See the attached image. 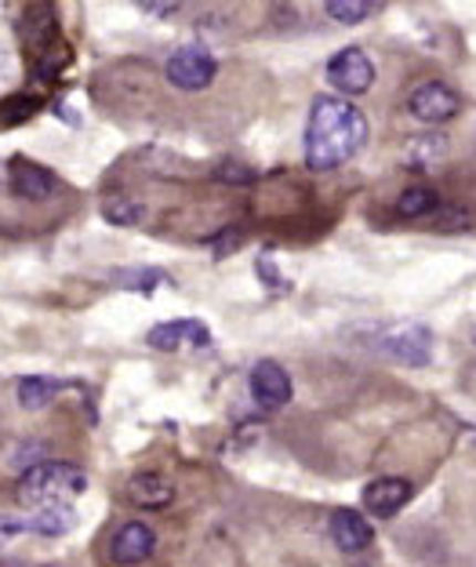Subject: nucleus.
Wrapping results in <instances>:
<instances>
[{
    "instance_id": "16",
    "label": "nucleus",
    "mask_w": 476,
    "mask_h": 567,
    "mask_svg": "<svg viewBox=\"0 0 476 567\" xmlns=\"http://www.w3.org/2000/svg\"><path fill=\"white\" fill-rule=\"evenodd\" d=\"M59 393H62V382L48 379V375H25V379H19V404L25 411L48 408Z\"/></svg>"
},
{
    "instance_id": "13",
    "label": "nucleus",
    "mask_w": 476,
    "mask_h": 567,
    "mask_svg": "<svg viewBox=\"0 0 476 567\" xmlns=\"http://www.w3.org/2000/svg\"><path fill=\"white\" fill-rule=\"evenodd\" d=\"M153 549H157V535H153V527L143 520L124 524L121 532L113 535V560L117 564H143L153 557Z\"/></svg>"
},
{
    "instance_id": "19",
    "label": "nucleus",
    "mask_w": 476,
    "mask_h": 567,
    "mask_svg": "<svg viewBox=\"0 0 476 567\" xmlns=\"http://www.w3.org/2000/svg\"><path fill=\"white\" fill-rule=\"evenodd\" d=\"M41 113V99L37 95H8L0 99V127H15Z\"/></svg>"
},
{
    "instance_id": "22",
    "label": "nucleus",
    "mask_w": 476,
    "mask_h": 567,
    "mask_svg": "<svg viewBox=\"0 0 476 567\" xmlns=\"http://www.w3.org/2000/svg\"><path fill=\"white\" fill-rule=\"evenodd\" d=\"M138 8L149 11V16H157V19H167L183 8V0H138Z\"/></svg>"
},
{
    "instance_id": "15",
    "label": "nucleus",
    "mask_w": 476,
    "mask_h": 567,
    "mask_svg": "<svg viewBox=\"0 0 476 567\" xmlns=\"http://www.w3.org/2000/svg\"><path fill=\"white\" fill-rule=\"evenodd\" d=\"M41 513L30 520V532L37 535H44V538H59V535H66L70 527H73V509L66 506V502H48V506H37Z\"/></svg>"
},
{
    "instance_id": "3",
    "label": "nucleus",
    "mask_w": 476,
    "mask_h": 567,
    "mask_svg": "<svg viewBox=\"0 0 476 567\" xmlns=\"http://www.w3.org/2000/svg\"><path fill=\"white\" fill-rule=\"evenodd\" d=\"M164 73H167V81L175 87H183V92H204V87L215 81L218 62L211 51H204L200 44H186L167 59Z\"/></svg>"
},
{
    "instance_id": "21",
    "label": "nucleus",
    "mask_w": 476,
    "mask_h": 567,
    "mask_svg": "<svg viewBox=\"0 0 476 567\" xmlns=\"http://www.w3.org/2000/svg\"><path fill=\"white\" fill-rule=\"evenodd\" d=\"M121 284L124 288H135V291H153L157 284H164V277L157 274V269H143V274H127Z\"/></svg>"
},
{
    "instance_id": "10",
    "label": "nucleus",
    "mask_w": 476,
    "mask_h": 567,
    "mask_svg": "<svg viewBox=\"0 0 476 567\" xmlns=\"http://www.w3.org/2000/svg\"><path fill=\"white\" fill-rule=\"evenodd\" d=\"M411 495L415 492H411V484L401 481V476H379V481H371L364 487V509L371 513V517L390 520L407 506Z\"/></svg>"
},
{
    "instance_id": "2",
    "label": "nucleus",
    "mask_w": 476,
    "mask_h": 567,
    "mask_svg": "<svg viewBox=\"0 0 476 567\" xmlns=\"http://www.w3.org/2000/svg\"><path fill=\"white\" fill-rule=\"evenodd\" d=\"M87 492V476L73 462H33L22 470L19 502L22 506H48V502H70Z\"/></svg>"
},
{
    "instance_id": "20",
    "label": "nucleus",
    "mask_w": 476,
    "mask_h": 567,
    "mask_svg": "<svg viewBox=\"0 0 476 567\" xmlns=\"http://www.w3.org/2000/svg\"><path fill=\"white\" fill-rule=\"evenodd\" d=\"M371 11H375V0H328V16L342 25H356L371 19Z\"/></svg>"
},
{
    "instance_id": "7",
    "label": "nucleus",
    "mask_w": 476,
    "mask_h": 567,
    "mask_svg": "<svg viewBox=\"0 0 476 567\" xmlns=\"http://www.w3.org/2000/svg\"><path fill=\"white\" fill-rule=\"evenodd\" d=\"M291 375L277 360H259L251 368V396L262 411H280L284 404H291Z\"/></svg>"
},
{
    "instance_id": "6",
    "label": "nucleus",
    "mask_w": 476,
    "mask_h": 567,
    "mask_svg": "<svg viewBox=\"0 0 476 567\" xmlns=\"http://www.w3.org/2000/svg\"><path fill=\"white\" fill-rule=\"evenodd\" d=\"M382 353L396 360V364H407V368H426L430 357H433V331L422 328V324H407L401 331L385 334L382 339Z\"/></svg>"
},
{
    "instance_id": "8",
    "label": "nucleus",
    "mask_w": 476,
    "mask_h": 567,
    "mask_svg": "<svg viewBox=\"0 0 476 567\" xmlns=\"http://www.w3.org/2000/svg\"><path fill=\"white\" fill-rule=\"evenodd\" d=\"M8 183H11V193L22 200H48L51 193L59 189V178L51 167L37 164V161H25V157L8 161Z\"/></svg>"
},
{
    "instance_id": "5",
    "label": "nucleus",
    "mask_w": 476,
    "mask_h": 567,
    "mask_svg": "<svg viewBox=\"0 0 476 567\" xmlns=\"http://www.w3.org/2000/svg\"><path fill=\"white\" fill-rule=\"evenodd\" d=\"M407 110H411V117L422 124H444L458 113V95L444 81H426L411 92Z\"/></svg>"
},
{
    "instance_id": "1",
    "label": "nucleus",
    "mask_w": 476,
    "mask_h": 567,
    "mask_svg": "<svg viewBox=\"0 0 476 567\" xmlns=\"http://www.w3.org/2000/svg\"><path fill=\"white\" fill-rule=\"evenodd\" d=\"M368 142V117L350 99L324 95L313 102L310 124H306V164L313 172H331L353 157Z\"/></svg>"
},
{
    "instance_id": "12",
    "label": "nucleus",
    "mask_w": 476,
    "mask_h": 567,
    "mask_svg": "<svg viewBox=\"0 0 476 567\" xmlns=\"http://www.w3.org/2000/svg\"><path fill=\"white\" fill-rule=\"evenodd\" d=\"M124 495L138 509H164L175 502V484L167 481V476L146 470V473H135L132 481L124 484Z\"/></svg>"
},
{
    "instance_id": "4",
    "label": "nucleus",
    "mask_w": 476,
    "mask_h": 567,
    "mask_svg": "<svg viewBox=\"0 0 476 567\" xmlns=\"http://www.w3.org/2000/svg\"><path fill=\"white\" fill-rule=\"evenodd\" d=\"M328 84L342 95H364L375 84V62L368 59V51L342 48L328 62Z\"/></svg>"
},
{
    "instance_id": "24",
    "label": "nucleus",
    "mask_w": 476,
    "mask_h": 567,
    "mask_svg": "<svg viewBox=\"0 0 476 567\" xmlns=\"http://www.w3.org/2000/svg\"><path fill=\"white\" fill-rule=\"evenodd\" d=\"M11 76H15V55H11V51L0 44V84L11 81Z\"/></svg>"
},
{
    "instance_id": "14",
    "label": "nucleus",
    "mask_w": 476,
    "mask_h": 567,
    "mask_svg": "<svg viewBox=\"0 0 476 567\" xmlns=\"http://www.w3.org/2000/svg\"><path fill=\"white\" fill-rule=\"evenodd\" d=\"M328 527H331V543L342 553H364L371 546V538H375L371 524L356 509H334Z\"/></svg>"
},
{
    "instance_id": "11",
    "label": "nucleus",
    "mask_w": 476,
    "mask_h": 567,
    "mask_svg": "<svg viewBox=\"0 0 476 567\" xmlns=\"http://www.w3.org/2000/svg\"><path fill=\"white\" fill-rule=\"evenodd\" d=\"M22 41L30 48V55L41 59V66L51 62V48H59V25L55 16L44 8V4H33L30 11L22 16Z\"/></svg>"
},
{
    "instance_id": "9",
    "label": "nucleus",
    "mask_w": 476,
    "mask_h": 567,
    "mask_svg": "<svg viewBox=\"0 0 476 567\" xmlns=\"http://www.w3.org/2000/svg\"><path fill=\"white\" fill-rule=\"evenodd\" d=\"M153 350L164 353H178V350H197V346L211 342V331L204 320H167V324H157L146 339Z\"/></svg>"
},
{
    "instance_id": "17",
    "label": "nucleus",
    "mask_w": 476,
    "mask_h": 567,
    "mask_svg": "<svg viewBox=\"0 0 476 567\" xmlns=\"http://www.w3.org/2000/svg\"><path fill=\"white\" fill-rule=\"evenodd\" d=\"M102 215H106V223L113 226H138L146 218V204L135 200V197H124V193H113L102 204Z\"/></svg>"
},
{
    "instance_id": "23",
    "label": "nucleus",
    "mask_w": 476,
    "mask_h": 567,
    "mask_svg": "<svg viewBox=\"0 0 476 567\" xmlns=\"http://www.w3.org/2000/svg\"><path fill=\"white\" fill-rule=\"evenodd\" d=\"M22 532H30V520H19V517H0V546L19 538Z\"/></svg>"
},
{
    "instance_id": "18",
    "label": "nucleus",
    "mask_w": 476,
    "mask_h": 567,
    "mask_svg": "<svg viewBox=\"0 0 476 567\" xmlns=\"http://www.w3.org/2000/svg\"><path fill=\"white\" fill-rule=\"evenodd\" d=\"M441 208V197H436V189L430 186H411L401 193V200H396V212L404 218H422V215H433Z\"/></svg>"
}]
</instances>
